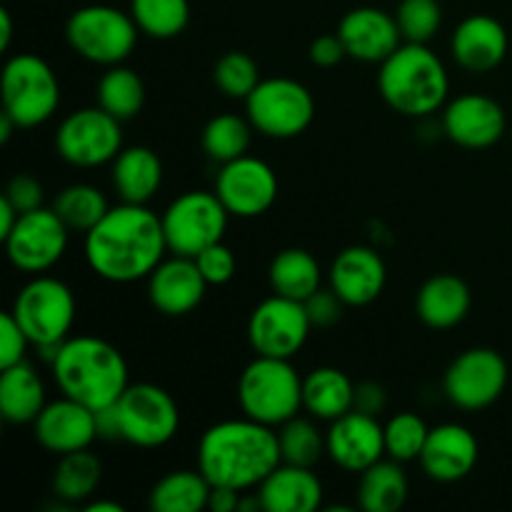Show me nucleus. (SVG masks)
Instances as JSON below:
<instances>
[{
  "mask_svg": "<svg viewBox=\"0 0 512 512\" xmlns=\"http://www.w3.org/2000/svg\"><path fill=\"white\" fill-rule=\"evenodd\" d=\"M168 253L163 218L148 205L120 203L85 233V260L108 283H135L158 268Z\"/></svg>",
  "mask_w": 512,
  "mask_h": 512,
  "instance_id": "nucleus-1",
  "label": "nucleus"
},
{
  "mask_svg": "<svg viewBox=\"0 0 512 512\" xmlns=\"http://www.w3.org/2000/svg\"><path fill=\"white\" fill-rule=\"evenodd\" d=\"M283 463L278 430L253 418L210 425L198 443V470L210 485L253 490Z\"/></svg>",
  "mask_w": 512,
  "mask_h": 512,
  "instance_id": "nucleus-2",
  "label": "nucleus"
},
{
  "mask_svg": "<svg viewBox=\"0 0 512 512\" xmlns=\"http://www.w3.org/2000/svg\"><path fill=\"white\" fill-rule=\"evenodd\" d=\"M50 370L60 393L93 410L118 403L130 385L123 353L95 335L65 340L50 363Z\"/></svg>",
  "mask_w": 512,
  "mask_h": 512,
  "instance_id": "nucleus-3",
  "label": "nucleus"
},
{
  "mask_svg": "<svg viewBox=\"0 0 512 512\" xmlns=\"http://www.w3.org/2000/svg\"><path fill=\"white\" fill-rule=\"evenodd\" d=\"M378 88L393 110L410 118H428L448 103L450 78L428 43H405L380 63Z\"/></svg>",
  "mask_w": 512,
  "mask_h": 512,
  "instance_id": "nucleus-4",
  "label": "nucleus"
},
{
  "mask_svg": "<svg viewBox=\"0 0 512 512\" xmlns=\"http://www.w3.org/2000/svg\"><path fill=\"white\" fill-rule=\"evenodd\" d=\"M238 403L248 418L280 428L303 408V378L290 360L258 355L240 373Z\"/></svg>",
  "mask_w": 512,
  "mask_h": 512,
  "instance_id": "nucleus-5",
  "label": "nucleus"
},
{
  "mask_svg": "<svg viewBox=\"0 0 512 512\" xmlns=\"http://www.w3.org/2000/svg\"><path fill=\"white\" fill-rule=\"evenodd\" d=\"M138 23L133 15L113 5H85L68 18L65 38L70 48L95 65H120L138 43Z\"/></svg>",
  "mask_w": 512,
  "mask_h": 512,
  "instance_id": "nucleus-6",
  "label": "nucleus"
},
{
  "mask_svg": "<svg viewBox=\"0 0 512 512\" xmlns=\"http://www.w3.org/2000/svg\"><path fill=\"white\" fill-rule=\"evenodd\" d=\"M3 113L18 128H35L55 115L60 105V83L40 55L18 53L3 68Z\"/></svg>",
  "mask_w": 512,
  "mask_h": 512,
  "instance_id": "nucleus-7",
  "label": "nucleus"
},
{
  "mask_svg": "<svg viewBox=\"0 0 512 512\" xmlns=\"http://www.w3.org/2000/svg\"><path fill=\"white\" fill-rule=\"evenodd\" d=\"M10 313L25 330L35 348L68 340L75 323V295L63 280L35 275L18 290Z\"/></svg>",
  "mask_w": 512,
  "mask_h": 512,
  "instance_id": "nucleus-8",
  "label": "nucleus"
},
{
  "mask_svg": "<svg viewBox=\"0 0 512 512\" xmlns=\"http://www.w3.org/2000/svg\"><path fill=\"white\" fill-rule=\"evenodd\" d=\"M160 218H163L168 253L195 258L205 248L223 240L230 213L215 190L213 193L188 190L178 195Z\"/></svg>",
  "mask_w": 512,
  "mask_h": 512,
  "instance_id": "nucleus-9",
  "label": "nucleus"
},
{
  "mask_svg": "<svg viewBox=\"0 0 512 512\" xmlns=\"http://www.w3.org/2000/svg\"><path fill=\"white\" fill-rule=\"evenodd\" d=\"M248 120L265 138H298L315 118L313 93L293 78L260 80L258 88L245 98Z\"/></svg>",
  "mask_w": 512,
  "mask_h": 512,
  "instance_id": "nucleus-10",
  "label": "nucleus"
},
{
  "mask_svg": "<svg viewBox=\"0 0 512 512\" xmlns=\"http://www.w3.org/2000/svg\"><path fill=\"white\" fill-rule=\"evenodd\" d=\"M115 408L123 440L135 448H163L180 428L178 403L160 385L130 383Z\"/></svg>",
  "mask_w": 512,
  "mask_h": 512,
  "instance_id": "nucleus-11",
  "label": "nucleus"
},
{
  "mask_svg": "<svg viewBox=\"0 0 512 512\" xmlns=\"http://www.w3.org/2000/svg\"><path fill=\"white\" fill-rule=\"evenodd\" d=\"M55 150L75 168H98L113 163L123 150V123L108 110H73L55 133Z\"/></svg>",
  "mask_w": 512,
  "mask_h": 512,
  "instance_id": "nucleus-12",
  "label": "nucleus"
},
{
  "mask_svg": "<svg viewBox=\"0 0 512 512\" xmlns=\"http://www.w3.org/2000/svg\"><path fill=\"white\" fill-rule=\"evenodd\" d=\"M313 330L308 308L303 300L270 295L255 305L248 320L250 345L258 355L293 360L305 348Z\"/></svg>",
  "mask_w": 512,
  "mask_h": 512,
  "instance_id": "nucleus-13",
  "label": "nucleus"
},
{
  "mask_svg": "<svg viewBox=\"0 0 512 512\" xmlns=\"http://www.w3.org/2000/svg\"><path fill=\"white\" fill-rule=\"evenodd\" d=\"M508 363L493 348H470L460 353L445 370L443 390L460 410H485L505 393Z\"/></svg>",
  "mask_w": 512,
  "mask_h": 512,
  "instance_id": "nucleus-14",
  "label": "nucleus"
},
{
  "mask_svg": "<svg viewBox=\"0 0 512 512\" xmlns=\"http://www.w3.org/2000/svg\"><path fill=\"white\" fill-rule=\"evenodd\" d=\"M68 238L70 230L58 218V213L53 208H38L20 215L3 243L15 268L30 275H43L63 258L68 250Z\"/></svg>",
  "mask_w": 512,
  "mask_h": 512,
  "instance_id": "nucleus-15",
  "label": "nucleus"
},
{
  "mask_svg": "<svg viewBox=\"0 0 512 512\" xmlns=\"http://www.w3.org/2000/svg\"><path fill=\"white\" fill-rule=\"evenodd\" d=\"M215 193L235 218H258L278 198V175L265 160L243 155L220 168Z\"/></svg>",
  "mask_w": 512,
  "mask_h": 512,
  "instance_id": "nucleus-16",
  "label": "nucleus"
},
{
  "mask_svg": "<svg viewBox=\"0 0 512 512\" xmlns=\"http://www.w3.org/2000/svg\"><path fill=\"white\" fill-rule=\"evenodd\" d=\"M328 458L348 473H363L385 455V425L375 415L350 410L343 418L333 420L325 433Z\"/></svg>",
  "mask_w": 512,
  "mask_h": 512,
  "instance_id": "nucleus-17",
  "label": "nucleus"
},
{
  "mask_svg": "<svg viewBox=\"0 0 512 512\" xmlns=\"http://www.w3.org/2000/svg\"><path fill=\"white\" fill-rule=\"evenodd\" d=\"M505 123L503 105L483 93L460 95L443 110V133L460 148H490L503 138Z\"/></svg>",
  "mask_w": 512,
  "mask_h": 512,
  "instance_id": "nucleus-18",
  "label": "nucleus"
},
{
  "mask_svg": "<svg viewBox=\"0 0 512 512\" xmlns=\"http://www.w3.org/2000/svg\"><path fill=\"white\" fill-rule=\"evenodd\" d=\"M35 440L53 455H68L75 450H85L98 440L95 428V410L78 400L63 395L43 408V413L33 423Z\"/></svg>",
  "mask_w": 512,
  "mask_h": 512,
  "instance_id": "nucleus-19",
  "label": "nucleus"
},
{
  "mask_svg": "<svg viewBox=\"0 0 512 512\" xmlns=\"http://www.w3.org/2000/svg\"><path fill=\"white\" fill-rule=\"evenodd\" d=\"M208 280L200 273L195 258L173 255L165 258L153 273L148 275V298L158 313L168 318L188 315L203 303Z\"/></svg>",
  "mask_w": 512,
  "mask_h": 512,
  "instance_id": "nucleus-20",
  "label": "nucleus"
},
{
  "mask_svg": "<svg viewBox=\"0 0 512 512\" xmlns=\"http://www.w3.org/2000/svg\"><path fill=\"white\" fill-rule=\"evenodd\" d=\"M338 35L348 50V58L360 63H383L403 45V33L395 15L370 5L345 13L338 25Z\"/></svg>",
  "mask_w": 512,
  "mask_h": 512,
  "instance_id": "nucleus-21",
  "label": "nucleus"
},
{
  "mask_svg": "<svg viewBox=\"0 0 512 512\" xmlns=\"http://www.w3.org/2000/svg\"><path fill=\"white\" fill-rule=\"evenodd\" d=\"M385 283H388L385 260L368 245L345 248L330 265V288L350 308H363L378 300Z\"/></svg>",
  "mask_w": 512,
  "mask_h": 512,
  "instance_id": "nucleus-22",
  "label": "nucleus"
},
{
  "mask_svg": "<svg viewBox=\"0 0 512 512\" xmlns=\"http://www.w3.org/2000/svg\"><path fill=\"white\" fill-rule=\"evenodd\" d=\"M478 455V438L465 425L443 423L430 428L420 465L435 483H458L473 473Z\"/></svg>",
  "mask_w": 512,
  "mask_h": 512,
  "instance_id": "nucleus-23",
  "label": "nucleus"
},
{
  "mask_svg": "<svg viewBox=\"0 0 512 512\" xmlns=\"http://www.w3.org/2000/svg\"><path fill=\"white\" fill-rule=\"evenodd\" d=\"M510 48L508 30L493 15H470L455 28L450 53L468 73H490L505 60Z\"/></svg>",
  "mask_w": 512,
  "mask_h": 512,
  "instance_id": "nucleus-24",
  "label": "nucleus"
},
{
  "mask_svg": "<svg viewBox=\"0 0 512 512\" xmlns=\"http://www.w3.org/2000/svg\"><path fill=\"white\" fill-rule=\"evenodd\" d=\"M258 498L265 512H315L323 505V483L313 468L280 463L258 485Z\"/></svg>",
  "mask_w": 512,
  "mask_h": 512,
  "instance_id": "nucleus-25",
  "label": "nucleus"
},
{
  "mask_svg": "<svg viewBox=\"0 0 512 512\" xmlns=\"http://www.w3.org/2000/svg\"><path fill=\"white\" fill-rule=\"evenodd\" d=\"M473 305V295L458 275L440 273L425 280L415 298V313L428 328L448 330L463 323Z\"/></svg>",
  "mask_w": 512,
  "mask_h": 512,
  "instance_id": "nucleus-26",
  "label": "nucleus"
},
{
  "mask_svg": "<svg viewBox=\"0 0 512 512\" xmlns=\"http://www.w3.org/2000/svg\"><path fill=\"white\" fill-rule=\"evenodd\" d=\"M163 185V163L145 145L123 148L113 160V188L123 203L148 205Z\"/></svg>",
  "mask_w": 512,
  "mask_h": 512,
  "instance_id": "nucleus-27",
  "label": "nucleus"
},
{
  "mask_svg": "<svg viewBox=\"0 0 512 512\" xmlns=\"http://www.w3.org/2000/svg\"><path fill=\"white\" fill-rule=\"evenodd\" d=\"M45 405H48L45 383L33 365L23 360V363L3 368L0 373V415L8 423H35Z\"/></svg>",
  "mask_w": 512,
  "mask_h": 512,
  "instance_id": "nucleus-28",
  "label": "nucleus"
},
{
  "mask_svg": "<svg viewBox=\"0 0 512 512\" xmlns=\"http://www.w3.org/2000/svg\"><path fill=\"white\" fill-rule=\"evenodd\" d=\"M355 405V383L338 368H315L303 378V410L315 420L343 418Z\"/></svg>",
  "mask_w": 512,
  "mask_h": 512,
  "instance_id": "nucleus-29",
  "label": "nucleus"
},
{
  "mask_svg": "<svg viewBox=\"0 0 512 512\" xmlns=\"http://www.w3.org/2000/svg\"><path fill=\"white\" fill-rule=\"evenodd\" d=\"M410 493L403 463L388 458L378 460L360 473L358 505L365 512H398Z\"/></svg>",
  "mask_w": 512,
  "mask_h": 512,
  "instance_id": "nucleus-30",
  "label": "nucleus"
},
{
  "mask_svg": "<svg viewBox=\"0 0 512 512\" xmlns=\"http://www.w3.org/2000/svg\"><path fill=\"white\" fill-rule=\"evenodd\" d=\"M270 288L275 295L293 300H308L323 288V270L313 253L303 248H288L270 263Z\"/></svg>",
  "mask_w": 512,
  "mask_h": 512,
  "instance_id": "nucleus-31",
  "label": "nucleus"
},
{
  "mask_svg": "<svg viewBox=\"0 0 512 512\" xmlns=\"http://www.w3.org/2000/svg\"><path fill=\"white\" fill-rule=\"evenodd\" d=\"M103 480V463L90 448L60 455L53 470V493L63 503L85 505Z\"/></svg>",
  "mask_w": 512,
  "mask_h": 512,
  "instance_id": "nucleus-32",
  "label": "nucleus"
},
{
  "mask_svg": "<svg viewBox=\"0 0 512 512\" xmlns=\"http://www.w3.org/2000/svg\"><path fill=\"white\" fill-rule=\"evenodd\" d=\"M210 480L200 470H173L150 490L153 512H198L208 508Z\"/></svg>",
  "mask_w": 512,
  "mask_h": 512,
  "instance_id": "nucleus-33",
  "label": "nucleus"
},
{
  "mask_svg": "<svg viewBox=\"0 0 512 512\" xmlns=\"http://www.w3.org/2000/svg\"><path fill=\"white\" fill-rule=\"evenodd\" d=\"M95 98H98L100 108L115 115L120 123H125V120H133L143 110L145 83L128 65H110L108 73L100 78Z\"/></svg>",
  "mask_w": 512,
  "mask_h": 512,
  "instance_id": "nucleus-34",
  "label": "nucleus"
},
{
  "mask_svg": "<svg viewBox=\"0 0 512 512\" xmlns=\"http://www.w3.org/2000/svg\"><path fill=\"white\" fill-rule=\"evenodd\" d=\"M53 210L68 225L70 233H88L110 210L108 198L95 185L75 183L60 190L53 200Z\"/></svg>",
  "mask_w": 512,
  "mask_h": 512,
  "instance_id": "nucleus-35",
  "label": "nucleus"
},
{
  "mask_svg": "<svg viewBox=\"0 0 512 512\" xmlns=\"http://www.w3.org/2000/svg\"><path fill=\"white\" fill-rule=\"evenodd\" d=\"M253 130V123L248 118H240L233 113L215 115L203 130V150L210 160L220 165L243 158V155H248Z\"/></svg>",
  "mask_w": 512,
  "mask_h": 512,
  "instance_id": "nucleus-36",
  "label": "nucleus"
},
{
  "mask_svg": "<svg viewBox=\"0 0 512 512\" xmlns=\"http://www.w3.org/2000/svg\"><path fill=\"white\" fill-rule=\"evenodd\" d=\"M130 15L140 33L155 40H170L190 23L188 0H130Z\"/></svg>",
  "mask_w": 512,
  "mask_h": 512,
  "instance_id": "nucleus-37",
  "label": "nucleus"
},
{
  "mask_svg": "<svg viewBox=\"0 0 512 512\" xmlns=\"http://www.w3.org/2000/svg\"><path fill=\"white\" fill-rule=\"evenodd\" d=\"M278 440L283 463L315 468L320 458L328 455V443H325V435L320 433L318 425L308 418H300V415L280 425Z\"/></svg>",
  "mask_w": 512,
  "mask_h": 512,
  "instance_id": "nucleus-38",
  "label": "nucleus"
},
{
  "mask_svg": "<svg viewBox=\"0 0 512 512\" xmlns=\"http://www.w3.org/2000/svg\"><path fill=\"white\" fill-rule=\"evenodd\" d=\"M430 428L420 415L398 413L385 423V453L398 463L420 460Z\"/></svg>",
  "mask_w": 512,
  "mask_h": 512,
  "instance_id": "nucleus-39",
  "label": "nucleus"
},
{
  "mask_svg": "<svg viewBox=\"0 0 512 512\" xmlns=\"http://www.w3.org/2000/svg\"><path fill=\"white\" fill-rule=\"evenodd\" d=\"M215 85L223 90L228 98L245 100L260 83V68L248 53L240 50H230L223 58H218L213 68Z\"/></svg>",
  "mask_w": 512,
  "mask_h": 512,
  "instance_id": "nucleus-40",
  "label": "nucleus"
},
{
  "mask_svg": "<svg viewBox=\"0 0 512 512\" xmlns=\"http://www.w3.org/2000/svg\"><path fill=\"white\" fill-rule=\"evenodd\" d=\"M395 20L405 43H430L443 25L438 0H400Z\"/></svg>",
  "mask_w": 512,
  "mask_h": 512,
  "instance_id": "nucleus-41",
  "label": "nucleus"
},
{
  "mask_svg": "<svg viewBox=\"0 0 512 512\" xmlns=\"http://www.w3.org/2000/svg\"><path fill=\"white\" fill-rule=\"evenodd\" d=\"M195 263H198L200 273H203V278L208 280V285L230 283L235 275V268H238L235 253L223 243V240L210 245V248H205L203 253L195 255Z\"/></svg>",
  "mask_w": 512,
  "mask_h": 512,
  "instance_id": "nucleus-42",
  "label": "nucleus"
},
{
  "mask_svg": "<svg viewBox=\"0 0 512 512\" xmlns=\"http://www.w3.org/2000/svg\"><path fill=\"white\" fill-rule=\"evenodd\" d=\"M30 338L25 335V330L20 328V323L15 320V315L10 310H5L0 315V370L10 368V365H18L25 360L28 353Z\"/></svg>",
  "mask_w": 512,
  "mask_h": 512,
  "instance_id": "nucleus-43",
  "label": "nucleus"
},
{
  "mask_svg": "<svg viewBox=\"0 0 512 512\" xmlns=\"http://www.w3.org/2000/svg\"><path fill=\"white\" fill-rule=\"evenodd\" d=\"M3 195L13 203V208L23 215V213H30V210L43 208L45 190L38 178H33V175L28 173H18L8 180Z\"/></svg>",
  "mask_w": 512,
  "mask_h": 512,
  "instance_id": "nucleus-44",
  "label": "nucleus"
},
{
  "mask_svg": "<svg viewBox=\"0 0 512 512\" xmlns=\"http://www.w3.org/2000/svg\"><path fill=\"white\" fill-rule=\"evenodd\" d=\"M305 308H308L310 320H313V328H330V325L340 323L345 303L338 298L333 288H320L318 293H313L305 300Z\"/></svg>",
  "mask_w": 512,
  "mask_h": 512,
  "instance_id": "nucleus-45",
  "label": "nucleus"
},
{
  "mask_svg": "<svg viewBox=\"0 0 512 512\" xmlns=\"http://www.w3.org/2000/svg\"><path fill=\"white\" fill-rule=\"evenodd\" d=\"M343 58H348V50H345L340 35H320L310 45V60H313L318 68H335Z\"/></svg>",
  "mask_w": 512,
  "mask_h": 512,
  "instance_id": "nucleus-46",
  "label": "nucleus"
},
{
  "mask_svg": "<svg viewBox=\"0 0 512 512\" xmlns=\"http://www.w3.org/2000/svg\"><path fill=\"white\" fill-rule=\"evenodd\" d=\"M388 405V393L380 383L375 380H363V383H355V405L353 410H360L365 415H375L378 418L380 413Z\"/></svg>",
  "mask_w": 512,
  "mask_h": 512,
  "instance_id": "nucleus-47",
  "label": "nucleus"
},
{
  "mask_svg": "<svg viewBox=\"0 0 512 512\" xmlns=\"http://www.w3.org/2000/svg\"><path fill=\"white\" fill-rule=\"evenodd\" d=\"M95 428H98L100 440H123V430H120L118 408L108 405V408L95 410Z\"/></svg>",
  "mask_w": 512,
  "mask_h": 512,
  "instance_id": "nucleus-48",
  "label": "nucleus"
},
{
  "mask_svg": "<svg viewBox=\"0 0 512 512\" xmlns=\"http://www.w3.org/2000/svg\"><path fill=\"white\" fill-rule=\"evenodd\" d=\"M240 490L235 488H225V485H213L210 490V500H208V510L213 512H238L240 510Z\"/></svg>",
  "mask_w": 512,
  "mask_h": 512,
  "instance_id": "nucleus-49",
  "label": "nucleus"
},
{
  "mask_svg": "<svg viewBox=\"0 0 512 512\" xmlns=\"http://www.w3.org/2000/svg\"><path fill=\"white\" fill-rule=\"evenodd\" d=\"M18 218L20 213L13 208V203L5 195H0V238H8V233L15 228Z\"/></svg>",
  "mask_w": 512,
  "mask_h": 512,
  "instance_id": "nucleus-50",
  "label": "nucleus"
},
{
  "mask_svg": "<svg viewBox=\"0 0 512 512\" xmlns=\"http://www.w3.org/2000/svg\"><path fill=\"white\" fill-rule=\"evenodd\" d=\"M10 40H13V20L8 8H0V50H8Z\"/></svg>",
  "mask_w": 512,
  "mask_h": 512,
  "instance_id": "nucleus-51",
  "label": "nucleus"
},
{
  "mask_svg": "<svg viewBox=\"0 0 512 512\" xmlns=\"http://www.w3.org/2000/svg\"><path fill=\"white\" fill-rule=\"evenodd\" d=\"M85 512H125L120 503H110V500H95V503H85Z\"/></svg>",
  "mask_w": 512,
  "mask_h": 512,
  "instance_id": "nucleus-52",
  "label": "nucleus"
},
{
  "mask_svg": "<svg viewBox=\"0 0 512 512\" xmlns=\"http://www.w3.org/2000/svg\"><path fill=\"white\" fill-rule=\"evenodd\" d=\"M15 128H18V123L8 113H0V143H8Z\"/></svg>",
  "mask_w": 512,
  "mask_h": 512,
  "instance_id": "nucleus-53",
  "label": "nucleus"
}]
</instances>
